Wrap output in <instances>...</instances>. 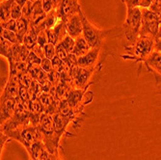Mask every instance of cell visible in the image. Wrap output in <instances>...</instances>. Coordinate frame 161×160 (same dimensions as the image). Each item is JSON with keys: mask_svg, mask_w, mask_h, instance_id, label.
Here are the masks:
<instances>
[{"mask_svg": "<svg viewBox=\"0 0 161 160\" xmlns=\"http://www.w3.org/2000/svg\"><path fill=\"white\" fill-rule=\"evenodd\" d=\"M31 2H33V3H35V2H38V1H41V0H30Z\"/></svg>", "mask_w": 161, "mask_h": 160, "instance_id": "obj_34", "label": "cell"}, {"mask_svg": "<svg viewBox=\"0 0 161 160\" xmlns=\"http://www.w3.org/2000/svg\"><path fill=\"white\" fill-rule=\"evenodd\" d=\"M100 74L101 70L97 69H85L78 66L74 68L71 69L72 88L87 90L99 79Z\"/></svg>", "mask_w": 161, "mask_h": 160, "instance_id": "obj_3", "label": "cell"}, {"mask_svg": "<svg viewBox=\"0 0 161 160\" xmlns=\"http://www.w3.org/2000/svg\"><path fill=\"white\" fill-rule=\"evenodd\" d=\"M33 14H34V3L31 2L30 0H28L22 7V17L27 19L29 21H31Z\"/></svg>", "mask_w": 161, "mask_h": 160, "instance_id": "obj_16", "label": "cell"}, {"mask_svg": "<svg viewBox=\"0 0 161 160\" xmlns=\"http://www.w3.org/2000/svg\"><path fill=\"white\" fill-rule=\"evenodd\" d=\"M91 46L88 43V41L85 40L83 36H80L75 39V45L72 53L75 54L77 57H81L85 54H87L91 49Z\"/></svg>", "mask_w": 161, "mask_h": 160, "instance_id": "obj_10", "label": "cell"}, {"mask_svg": "<svg viewBox=\"0 0 161 160\" xmlns=\"http://www.w3.org/2000/svg\"><path fill=\"white\" fill-rule=\"evenodd\" d=\"M42 68H41V65H30L28 68V72L32 75V77L34 79H38L40 74L42 72Z\"/></svg>", "mask_w": 161, "mask_h": 160, "instance_id": "obj_23", "label": "cell"}, {"mask_svg": "<svg viewBox=\"0 0 161 160\" xmlns=\"http://www.w3.org/2000/svg\"><path fill=\"white\" fill-rule=\"evenodd\" d=\"M19 89H20V84L19 80V75L9 74V78L4 86L2 94H1V99H4V98L19 99Z\"/></svg>", "mask_w": 161, "mask_h": 160, "instance_id": "obj_7", "label": "cell"}, {"mask_svg": "<svg viewBox=\"0 0 161 160\" xmlns=\"http://www.w3.org/2000/svg\"><path fill=\"white\" fill-rule=\"evenodd\" d=\"M21 17H22V7L14 1L11 10V19L18 20Z\"/></svg>", "mask_w": 161, "mask_h": 160, "instance_id": "obj_20", "label": "cell"}, {"mask_svg": "<svg viewBox=\"0 0 161 160\" xmlns=\"http://www.w3.org/2000/svg\"><path fill=\"white\" fill-rule=\"evenodd\" d=\"M69 54V53L67 51V49L61 45V43H58V45H56V55L59 58H61L63 61H66Z\"/></svg>", "mask_w": 161, "mask_h": 160, "instance_id": "obj_22", "label": "cell"}, {"mask_svg": "<svg viewBox=\"0 0 161 160\" xmlns=\"http://www.w3.org/2000/svg\"><path fill=\"white\" fill-rule=\"evenodd\" d=\"M59 43H61V45L67 49V51L69 53H72L74 48H75V39H74L72 37H70L69 34H67L65 36V38Z\"/></svg>", "mask_w": 161, "mask_h": 160, "instance_id": "obj_17", "label": "cell"}, {"mask_svg": "<svg viewBox=\"0 0 161 160\" xmlns=\"http://www.w3.org/2000/svg\"><path fill=\"white\" fill-rule=\"evenodd\" d=\"M153 1H154V0H138V5H137V7L149 9L151 7V5L153 3Z\"/></svg>", "mask_w": 161, "mask_h": 160, "instance_id": "obj_29", "label": "cell"}, {"mask_svg": "<svg viewBox=\"0 0 161 160\" xmlns=\"http://www.w3.org/2000/svg\"><path fill=\"white\" fill-rule=\"evenodd\" d=\"M14 0H1L0 4V19L6 21L11 19V10Z\"/></svg>", "mask_w": 161, "mask_h": 160, "instance_id": "obj_12", "label": "cell"}, {"mask_svg": "<svg viewBox=\"0 0 161 160\" xmlns=\"http://www.w3.org/2000/svg\"><path fill=\"white\" fill-rule=\"evenodd\" d=\"M154 50L161 52V40H155V45H154Z\"/></svg>", "mask_w": 161, "mask_h": 160, "instance_id": "obj_31", "label": "cell"}, {"mask_svg": "<svg viewBox=\"0 0 161 160\" xmlns=\"http://www.w3.org/2000/svg\"><path fill=\"white\" fill-rule=\"evenodd\" d=\"M121 1L126 6V9L137 7L138 5V0H121Z\"/></svg>", "mask_w": 161, "mask_h": 160, "instance_id": "obj_30", "label": "cell"}, {"mask_svg": "<svg viewBox=\"0 0 161 160\" xmlns=\"http://www.w3.org/2000/svg\"><path fill=\"white\" fill-rule=\"evenodd\" d=\"M29 27H30V21H29L27 19L21 17L19 19L17 20V34L19 37V39L23 40V37L26 35V33L29 30Z\"/></svg>", "mask_w": 161, "mask_h": 160, "instance_id": "obj_13", "label": "cell"}, {"mask_svg": "<svg viewBox=\"0 0 161 160\" xmlns=\"http://www.w3.org/2000/svg\"><path fill=\"white\" fill-rule=\"evenodd\" d=\"M143 64L157 81H161V52L154 50Z\"/></svg>", "mask_w": 161, "mask_h": 160, "instance_id": "obj_8", "label": "cell"}, {"mask_svg": "<svg viewBox=\"0 0 161 160\" xmlns=\"http://www.w3.org/2000/svg\"><path fill=\"white\" fill-rule=\"evenodd\" d=\"M19 84L22 87H26V88H29V86L31 85L32 81L34 80V78L32 77V75L29 74L28 71L22 72L19 75Z\"/></svg>", "mask_w": 161, "mask_h": 160, "instance_id": "obj_18", "label": "cell"}, {"mask_svg": "<svg viewBox=\"0 0 161 160\" xmlns=\"http://www.w3.org/2000/svg\"><path fill=\"white\" fill-rule=\"evenodd\" d=\"M14 45V43L7 41L6 39H4L2 37L0 38V54H1V56L4 58H7V56L9 55Z\"/></svg>", "mask_w": 161, "mask_h": 160, "instance_id": "obj_15", "label": "cell"}, {"mask_svg": "<svg viewBox=\"0 0 161 160\" xmlns=\"http://www.w3.org/2000/svg\"><path fill=\"white\" fill-rule=\"evenodd\" d=\"M28 65H41V62H42V59L39 58L33 51H30V54H29L28 58H27V61Z\"/></svg>", "mask_w": 161, "mask_h": 160, "instance_id": "obj_27", "label": "cell"}, {"mask_svg": "<svg viewBox=\"0 0 161 160\" xmlns=\"http://www.w3.org/2000/svg\"><path fill=\"white\" fill-rule=\"evenodd\" d=\"M42 7H43V10L47 14L54 11L57 9V5L54 3L53 0H42Z\"/></svg>", "mask_w": 161, "mask_h": 160, "instance_id": "obj_24", "label": "cell"}, {"mask_svg": "<svg viewBox=\"0 0 161 160\" xmlns=\"http://www.w3.org/2000/svg\"><path fill=\"white\" fill-rule=\"evenodd\" d=\"M43 52H45V57L52 60L56 56V46L54 43L48 42L47 45L43 47Z\"/></svg>", "mask_w": 161, "mask_h": 160, "instance_id": "obj_19", "label": "cell"}, {"mask_svg": "<svg viewBox=\"0 0 161 160\" xmlns=\"http://www.w3.org/2000/svg\"><path fill=\"white\" fill-rule=\"evenodd\" d=\"M0 27L7 29V30H11V31H17V20L10 19L6 21H1L0 22Z\"/></svg>", "mask_w": 161, "mask_h": 160, "instance_id": "obj_21", "label": "cell"}, {"mask_svg": "<svg viewBox=\"0 0 161 160\" xmlns=\"http://www.w3.org/2000/svg\"><path fill=\"white\" fill-rule=\"evenodd\" d=\"M38 33V45H40L41 47H45L46 45L48 43V39H47V31L46 30H41Z\"/></svg>", "mask_w": 161, "mask_h": 160, "instance_id": "obj_26", "label": "cell"}, {"mask_svg": "<svg viewBox=\"0 0 161 160\" xmlns=\"http://www.w3.org/2000/svg\"><path fill=\"white\" fill-rule=\"evenodd\" d=\"M31 51H33L39 58H41V59H43V58H46L45 57V52H43V47H41L40 45H36L32 49Z\"/></svg>", "mask_w": 161, "mask_h": 160, "instance_id": "obj_28", "label": "cell"}, {"mask_svg": "<svg viewBox=\"0 0 161 160\" xmlns=\"http://www.w3.org/2000/svg\"><path fill=\"white\" fill-rule=\"evenodd\" d=\"M14 1H16L18 4H19L21 7H23V6H24V4L28 1V0H14Z\"/></svg>", "mask_w": 161, "mask_h": 160, "instance_id": "obj_32", "label": "cell"}, {"mask_svg": "<svg viewBox=\"0 0 161 160\" xmlns=\"http://www.w3.org/2000/svg\"><path fill=\"white\" fill-rule=\"evenodd\" d=\"M56 11L58 16L66 20L69 17L79 13L82 10L79 0H62Z\"/></svg>", "mask_w": 161, "mask_h": 160, "instance_id": "obj_6", "label": "cell"}, {"mask_svg": "<svg viewBox=\"0 0 161 160\" xmlns=\"http://www.w3.org/2000/svg\"><path fill=\"white\" fill-rule=\"evenodd\" d=\"M156 40H161V23H160V26H159V29H158V34H157V39Z\"/></svg>", "mask_w": 161, "mask_h": 160, "instance_id": "obj_33", "label": "cell"}, {"mask_svg": "<svg viewBox=\"0 0 161 160\" xmlns=\"http://www.w3.org/2000/svg\"><path fill=\"white\" fill-rule=\"evenodd\" d=\"M22 43L30 50L36 45H38V33H37V30L35 29V27L31 25V23H30V27H29L28 32L23 37Z\"/></svg>", "mask_w": 161, "mask_h": 160, "instance_id": "obj_11", "label": "cell"}, {"mask_svg": "<svg viewBox=\"0 0 161 160\" xmlns=\"http://www.w3.org/2000/svg\"><path fill=\"white\" fill-rule=\"evenodd\" d=\"M155 40L149 37H142L130 45L124 46L125 54L120 55L122 59L133 61L136 64H143L154 51Z\"/></svg>", "mask_w": 161, "mask_h": 160, "instance_id": "obj_1", "label": "cell"}, {"mask_svg": "<svg viewBox=\"0 0 161 160\" xmlns=\"http://www.w3.org/2000/svg\"><path fill=\"white\" fill-rule=\"evenodd\" d=\"M142 12V23H141V30L140 36L142 37H149L156 40L158 29L160 26V20L156 14L147 8H141Z\"/></svg>", "mask_w": 161, "mask_h": 160, "instance_id": "obj_4", "label": "cell"}, {"mask_svg": "<svg viewBox=\"0 0 161 160\" xmlns=\"http://www.w3.org/2000/svg\"><path fill=\"white\" fill-rule=\"evenodd\" d=\"M41 68L42 70H45L47 74H49L50 71L53 70V65H52V61L48 58H43L42 59V62H41Z\"/></svg>", "mask_w": 161, "mask_h": 160, "instance_id": "obj_25", "label": "cell"}, {"mask_svg": "<svg viewBox=\"0 0 161 160\" xmlns=\"http://www.w3.org/2000/svg\"><path fill=\"white\" fill-rule=\"evenodd\" d=\"M17 103H18V99L14 98L1 99V116H0L1 124L7 122L13 117L14 114V110H16Z\"/></svg>", "mask_w": 161, "mask_h": 160, "instance_id": "obj_9", "label": "cell"}, {"mask_svg": "<svg viewBox=\"0 0 161 160\" xmlns=\"http://www.w3.org/2000/svg\"><path fill=\"white\" fill-rule=\"evenodd\" d=\"M1 37L13 43H22L21 40L18 36L17 32H14V31H11V30H7V29L1 28Z\"/></svg>", "mask_w": 161, "mask_h": 160, "instance_id": "obj_14", "label": "cell"}, {"mask_svg": "<svg viewBox=\"0 0 161 160\" xmlns=\"http://www.w3.org/2000/svg\"><path fill=\"white\" fill-rule=\"evenodd\" d=\"M82 16H83V12L80 11L79 13L75 14H72V16L69 17L65 20L66 21L67 33L74 39H76V38L82 36V33H83Z\"/></svg>", "mask_w": 161, "mask_h": 160, "instance_id": "obj_5", "label": "cell"}, {"mask_svg": "<svg viewBox=\"0 0 161 160\" xmlns=\"http://www.w3.org/2000/svg\"><path fill=\"white\" fill-rule=\"evenodd\" d=\"M141 23H142L141 8L139 7L127 8L125 19L124 24L122 25L125 45H130V43H132L139 38Z\"/></svg>", "mask_w": 161, "mask_h": 160, "instance_id": "obj_2", "label": "cell"}]
</instances>
